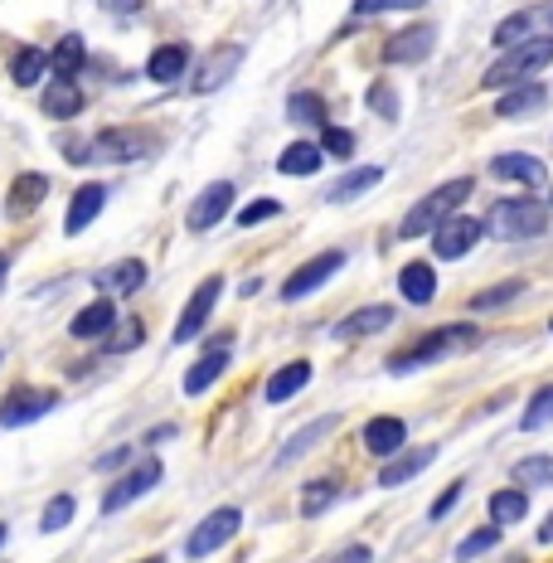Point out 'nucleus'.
<instances>
[{
    "mask_svg": "<svg viewBox=\"0 0 553 563\" xmlns=\"http://www.w3.org/2000/svg\"><path fill=\"white\" fill-rule=\"evenodd\" d=\"M471 190H476V180L471 175H456V180H442L438 190H428L418 199L413 209L403 214V224H398V233L403 239H422V233H438L452 214H462V205L471 199Z\"/></svg>",
    "mask_w": 553,
    "mask_h": 563,
    "instance_id": "nucleus-1",
    "label": "nucleus"
},
{
    "mask_svg": "<svg viewBox=\"0 0 553 563\" xmlns=\"http://www.w3.org/2000/svg\"><path fill=\"white\" fill-rule=\"evenodd\" d=\"M553 64V34H534V40L515 44V49H505L496 64L486 68V78H480V88L490 92H505V88H520V84H534V74H544Z\"/></svg>",
    "mask_w": 553,
    "mask_h": 563,
    "instance_id": "nucleus-2",
    "label": "nucleus"
},
{
    "mask_svg": "<svg viewBox=\"0 0 553 563\" xmlns=\"http://www.w3.org/2000/svg\"><path fill=\"white\" fill-rule=\"evenodd\" d=\"M471 345H480V331L476 325H442V331H428L418 340L413 350H403V355H394L388 360V369L394 374H413V369H428V365H442V360H456L462 350Z\"/></svg>",
    "mask_w": 553,
    "mask_h": 563,
    "instance_id": "nucleus-3",
    "label": "nucleus"
},
{
    "mask_svg": "<svg viewBox=\"0 0 553 563\" xmlns=\"http://www.w3.org/2000/svg\"><path fill=\"white\" fill-rule=\"evenodd\" d=\"M549 219H553V205L520 195V199H500V205L490 209L486 229L505 243H524V239H539V233L549 229Z\"/></svg>",
    "mask_w": 553,
    "mask_h": 563,
    "instance_id": "nucleus-4",
    "label": "nucleus"
},
{
    "mask_svg": "<svg viewBox=\"0 0 553 563\" xmlns=\"http://www.w3.org/2000/svg\"><path fill=\"white\" fill-rule=\"evenodd\" d=\"M161 141L141 126H108V132L92 136V156H102L108 166H132V161H146L156 156Z\"/></svg>",
    "mask_w": 553,
    "mask_h": 563,
    "instance_id": "nucleus-5",
    "label": "nucleus"
},
{
    "mask_svg": "<svg viewBox=\"0 0 553 563\" xmlns=\"http://www.w3.org/2000/svg\"><path fill=\"white\" fill-rule=\"evenodd\" d=\"M243 530V510L239 506H223V510H209L204 520L190 530V539H185V559H209L219 554L223 544H233V534Z\"/></svg>",
    "mask_w": 553,
    "mask_h": 563,
    "instance_id": "nucleus-6",
    "label": "nucleus"
},
{
    "mask_svg": "<svg viewBox=\"0 0 553 563\" xmlns=\"http://www.w3.org/2000/svg\"><path fill=\"white\" fill-rule=\"evenodd\" d=\"M161 476H166V466L156 462V456H146L141 466H132L126 476H117L108 490H102V515H117V510H126L132 500H141L146 490H156L161 486Z\"/></svg>",
    "mask_w": 553,
    "mask_h": 563,
    "instance_id": "nucleus-7",
    "label": "nucleus"
},
{
    "mask_svg": "<svg viewBox=\"0 0 553 563\" xmlns=\"http://www.w3.org/2000/svg\"><path fill=\"white\" fill-rule=\"evenodd\" d=\"M340 267H345V249H325V253H316L311 263H301L297 273L281 282V297H287V301L311 297V291H321L325 282H331V277L340 273Z\"/></svg>",
    "mask_w": 553,
    "mask_h": 563,
    "instance_id": "nucleus-8",
    "label": "nucleus"
},
{
    "mask_svg": "<svg viewBox=\"0 0 553 563\" xmlns=\"http://www.w3.org/2000/svg\"><path fill=\"white\" fill-rule=\"evenodd\" d=\"M480 233H486V224H480V219H471V214H452L438 233H432V253H438L442 263H456V257H466L471 249H476Z\"/></svg>",
    "mask_w": 553,
    "mask_h": 563,
    "instance_id": "nucleus-9",
    "label": "nucleus"
},
{
    "mask_svg": "<svg viewBox=\"0 0 553 563\" xmlns=\"http://www.w3.org/2000/svg\"><path fill=\"white\" fill-rule=\"evenodd\" d=\"M54 404H58V394H49V389H10L0 398V428H30V422H40Z\"/></svg>",
    "mask_w": 553,
    "mask_h": 563,
    "instance_id": "nucleus-10",
    "label": "nucleus"
},
{
    "mask_svg": "<svg viewBox=\"0 0 553 563\" xmlns=\"http://www.w3.org/2000/svg\"><path fill=\"white\" fill-rule=\"evenodd\" d=\"M219 291H223V277H204V282H199V287H195V297L185 301L180 321H175V331H170L175 345H185V340H195L199 331H204V321H209V311H214Z\"/></svg>",
    "mask_w": 553,
    "mask_h": 563,
    "instance_id": "nucleus-11",
    "label": "nucleus"
},
{
    "mask_svg": "<svg viewBox=\"0 0 553 563\" xmlns=\"http://www.w3.org/2000/svg\"><path fill=\"white\" fill-rule=\"evenodd\" d=\"M229 205H233V180H214V185H204L195 199H190V209H185V229L190 233H204V229H214L223 214H229Z\"/></svg>",
    "mask_w": 553,
    "mask_h": 563,
    "instance_id": "nucleus-12",
    "label": "nucleus"
},
{
    "mask_svg": "<svg viewBox=\"0 0 553 563\" xmlns=\"http://www.w3.org/2000/svg\"><path fill=\"white\" fill-rule=\"evenodd\" d=\"M229 350H233V335H219V340H209V345H204V355H199L195 365L185 369V394H190V398H195V394H204L209 384H214L219 374L229 369Z\"/></svg>",
    "mask_w": 553,
    "mask_h": 563,
    "instance_id": "nucleus-13",
    "label": "nucleus"
},
{
    "mask_svg": "<svg viewBox=\"0 0 553 563\" xmlns=\"http://www.w3.org/2000/svg\"><path fill=\"white\" fill-rule=\"evenodd\" d=\"M432 49H438V25H408L384 44V58L388 64H422Z\"/></svg>",
    "mask_w": 553,
    "mask_h": 563,
    "instance_id": "nucleus-14",
    "label": "nucleus"
},
{
    "mask_svg": "<svg viewBox=\"0 0 553 563\" xmlns=\"http://www.w3.org/2000/svg\"><path fill=\"white\" fill-rule=\"evenodd\" d=\"M102 205H108V185H102V180L78 185L74 199H68V214H64V233H68V239H74V233H84L92 219L102 214Z\"/></svg>",
    "mask_w": 553,
    "mask_h": 563,
    "instance_id": "nucleus-15",
    "label": "nucleus"
},
{
    "mask_svg": "<svg viewBox=\"0 0 553 563\" xmlns=\"http://www.w3.org/2000/svg\"><path fill=\"white\" fill-rule=\"evenodd\" d=\"M432 462H438V448H403L398 456H388V462L379 466V486H384V490L403 486V481H413V476L428 472Z\"/></svg>",
    "mask_w": 553,
    "mask_h": 563,
    "instance_id": "nucleus-16",
    "label": "nucleus"
},
{
    "mask_svg": "<svg viewBox=\"0 0 553 563\" xmlns=\"http://www.w3.org/2000/svg\"><path fill=\"white\" fill-rule=\"evenodd\" d=\"M490 175L496 180H515V185H544L549 180V170H544V161L539 156H529V151H500L496 161H490Z\"/></svg>",
    "mask_w": 553,
    "mask_h": 563,
    "instance_id": "nucleus-17",
    "label": "nucleus"
},
{
    "mask_svg": "<svg viewBox=\"0 0 553 563\" xmlns=\"http://www.w3.org/2000/svg\"><path fill=\"white\" fill-rule=\"evenodd\" d=\"M117 321H122V316H117V301L112 297H98V301H88V307L78 311L74 321H68V331H74L78 340H108L117 331Z\"/></svg>",
    "mask_w": 553,
    "mask_h": 563,
    "instance_id": "nucleus-18",
    "label": "nucleus"
},
{
    "mask_svg": "<svg viewBox=\"0 0 553 563\" xmlns=\"http://www.w3.org/2000/svg\"><path fill=\"white\" fill-rule=\"evenodd\" d=\"M364 448H369L374 456H384V462H388V456H398V452H403L408 448V422L403 418H369V422H364Z\"/></svg>",
    "mask_w": 553,
    "mask_h": 563,
    "instance_id": "nucleus-19",
    "label": "nucleus"
},
{
    "mask_svg": "<svg viewBox=\"0 0 553 563\" xmlns=\"http://www.w3.org/2000/svg\"><path fill=\"white\" fill-rule=\"evenodd\" d=\"M398 321V311L394 307H360V311H350L345 321L335 325V340H360V335H379V331H388V325Z\"/></svg>",
    "mask_w": 553,
    "mask_h": 563,
    "instance_id": "nucleus-20",
    "label": "nucleus"
},
{
    "mask_svg": "<svg viewBox=\"0 0 553 563\" xmlns=\"http://www.w3.org/2000/svg\"><path fill=\"white\" fill-rule=\"evenodd\" d=\"M141 282H146V263L141 257H122L108 273H98V291L102 297H132V291H141Z\"/></svg>",
    "mask_w": 553,
    "mask_h": 563,
    "instance_id": "nucleus-21",
    "label": "nucleus"
},
{
    "mask_svg": "<svg viewBox=\"0 0 553 563\" xmlns=\"http://www.w3.org/2000/svg\"><path fill=\"white\" fill-rule=\"evenodd\" d=\"M239 64H243V49H239V44H229V49L209 54V58H204V68L195 74V92H214V88H223L233 74H239Z\"/></svg>",
    "mask_w": 553,
    "mask_h": 563,
    "instance_id": "nucleus-22",
    "label": "nucleus"
},
{
    "mask_svg": "<svg viewBox=\"0 0 553 563\" xmlns=\"http://www.w3.org/2000/svg\"><path fill=\"white\" fill-rule=\"evenodd\" d=\"M311 360H291V365H281L273 379H267V389H263V398L267 404H287V398H297L306 384H311Z\"/></svg>",
    "mask_w": 553,
    "mask_h": 563,
    "instance_id": "nucleus-23",
    "label": "nucleus"
},
{
    "mask_svg": "<svg viewBox=\"0 0 553 563\" xmlns=\"http://www.w3.org/2000/svg\"><path fill=\"white\" fill-rule=\"evenodd\" d=\"M44 195H49V175H15V185H10V219H25L34 209L44 205Z\"/></svg>",
    "mask_w": 553,
    "mask_h": 563,
    "instance_id": "nucleus-24",
    "label": "nucleus"
},
{
    "mask_svg": "<svg viewBox=\"0 0 553 563\" xmlns=\"http://www.w3.org/2000/svg\"><path fill=\"white\" fill-rule=\"evenodd\" d=\"M185 68H190V49H185V44H161V49L146 58L151 84H175V78H185Z\"/></svg>",
    "mask_w": 553,
    "mask_h": 563,
    "instance_id": "nucleus-25",
    "label": "nucleus"
},
{
    "mask_svg": "<svg viewBox=\"0 0 553 563\" xmlns=\"http://www.w3.org/2000/svg\"><path fill=\"white\" fill-rule=\"evenodd\" d=\"M335 428H340V413H321L316 422H306V428L297 432V438H291L287 448L277 452V466H291V462H297V456H306V452L316 448V442L325 438V432H335Z\"/></svg>",
    "mask_w": 553,
    "mask_h": 563,
    "instance_id": "nucleus-26",
    "label": "nucleus"
},
{
    "mask_svg": "<svg viewBox=\"0 0 553 563\" xmlns=\"http://www.w3.org/2000/svg\"><path fill=\"white\" fill-rule=\"evenodd\" d=\"M398 291H403V301H413V307H428V301L438 297V273H432V263H408L403 273H398Z\"/></svg>",
    "mask_w": 553,
    "mask_h": 563,
    "instance_id": "nucleus-27",
    "label": "nucleus"
},
{
    "mask_svg": "<svg viewBox=\"0 0 553 563\" xmlns=\"http://www.w3.org/2000/svg\"><path fill=\"white\" fill-rule=\"evenodd\" d=\"M379 180H384V166H355V170L340 175L331 190H325V199H331V205H350V199H360L364 190H374Z\"/></svg>",
    "mask_w": 553,
    "mask_h": 563,
    "instance_id": "nucleus-28",
    "label": "nucleus"
},
{
    "mask_svg": "<svg viewBox=\"0 0 553 563\" xmlns=\"http://www.w3.org/2000/svg\"><path fill=\"white\" fill-rule=\"evenodd\" d=\"M335 500H340V481L335 476H311L297 496V510L306 515V520H316V515H325Z\"/></svg>",
    "mask_w": 553,
    "mask_h": 563,
    "instance_id": "nucleus-29",
    "label": "nucleus"
},
{
    "mask_svg": "<svg viewBox=\"0 0 553 563\" xmlns=\"http://www.w3.org/2000/svg\"><path fill=\"white\" fill-rule=\"evenodd\" d=\"M49 64H54V74L58 78H68L74 84L78 74H84V64H88V44H84V34H64V40L49 49Z\"/></svg>",
    "mask_w": 553,
    "mask_h": 563,
    "instance_id": "nucleus-30",
    "label": "nucleus"
},
{
    "mask_svg": "<svg viewBox=\"0 0 553 563\" xmlns=\"http://www.w3.org/2000/svg\"><path fill=\"white\" fill-rule=\"evenodd\" d=\"M544 102H549V88H539V84L505 88L496 98V117H524V112H539Z\"/></svg>",
    "mask_w": 553,
    "mask_h": 563,
    "instance_id": "nucleus-31",
    "label": "nucleus"
},
{
    "mask_svg": "<svg viewBox=\"0 0 553 563\" xmlns=\"http://www.w3.org/2000/svg\"><path fill=\"white\" fill-rule=\"evenodd\" d=\"M321 166H325V151L316 146V141H291V146L277 156L281 175H316Z\"/></svg>",
    "mask_w": 553,
    "mask_h": 563,
    "instance_id": "nucleus-32",
    "label": "nucleus"
},
{
    "mask_svg": "<svg viewBox=\"0 0 553 563\" xmlns=\"http://www.w3.org/2000/svg\"><path fill=\"white\" fill-rule=\"evenodd\" d=\"M490 525H520L524 515H529V496H524V486H505V490H496V496H490Z\"/></svg>",
    "mask_w": 553,
    "mask_h": 563,
    "instance_id": "nucleus-33",
    "label": "nucleus"
},
{
    "mask_svg": "<svg viewBox=\"0 0 553 563\" xmlns=\"http://www.w3.org/2000/svg\"><path fill=\"white\" fill-rule=\"evenodd\" d=\"M44 68H54L49 54L34 49V44H25V49L10 58V84H15V88H34V84L44 78Z\"/></svg>",
    "mask_w": 553,
    "mask_h": 563,
    "instance_id": "nucleus-34",
    "label": "nucleus"
},
{
    "mask_svg": "<svg viewBox=\"0 0 553 563\" xmlns=\"http://www.w3.org/2000/svg\"><path fill=\"white\" fill-rule=\"evenodd\" d=\"M44 112L54 117V122H68V117H78L84 112V92H78L68 78H58V84L44 92Z\"/></svg>",
    "mask_w": 553,
    "mask_h": 563,
    "instance_id": "nucleus-35",
    "label": "nucleus"
},
{
    "mask_svg": "<svg viewBox=\"0 0 553 563\" xmlns=\"http://www.w3.org/2000/svg\"><path fill=\"white\" fill-rule=\"evenodd\" d=\"M287 117L297 126H331V122H325V102L316 98V92H291V98H287Z\"/></svg>",
    "mask_w": 553,
    "mask_h": 563,
    "instance_id": "nucleus-36",
    "label": "nucleus"
},
{
    "mask_svg": "<svg viewBox=\"0 0 553 563\" xmlns=\"http://www.w3.org/2000/svg\"><path fill=\"white\" fill-rule=\"evenodd\" d=\"M553 422V384H544L534 398L524 404V413H520V432H539V428H549Z\"/></svg>",
    "mask_w": 553,
    "mask_h": 563,
    "instance_id": "nucleus-37",
    "label": "nucleus"
},
{
    "mask_svg": "<svg viewBox=\"0 0 553 563\" xmlns=\"http://www.w3.org/2000/svg\"><path fill=\"white\" fill-rule=\"evenodd\" d=\"M515 297H524V282H520V277H515V282H500V287L476 291V297H471V311H496V307H510Z\"/></svg>",
    "mask_w": 553,
    "mask_h": 563,
    "instance_id": "nucleus-38",
    "label": "nucleus"
},
{
    "mask_svg": "<svg viewBox=\"0 0 553 563\" xmlns=\"http://www.w3.org/2000/svg\"><path fill=\"white\" fill-rule=\"evenodd\" d=\"M74 515H78V500L64 490V496H54L49 506H44V515H40V530H44V534H58L64 525H74Z\"/></svg>",
    "mask_w": 553,
    "mask_h": 563,
    "instance_id": "nucleus-39",
    "label": "nucleus"
},
{
    "mask_svg": "<svg viewBox=\"0 0 553 563\" xmlns=\"http://www.w3.org/2000/svg\"><path fill=\"white\" fill-rule=\"evenodd\" d=\"M529 30H534V15H524V10H520V15H510V20H500V25H496V49L505 54V49H515V44L534 40Z\"/></svg>",
    "mask_w": 553,
    "mask_h": 563,
    "instance_id": "nucleus-40",
    "label": "nucleus"
},
{
    "mask_svg": "<svg viewBox=\"0 0 553 563\" xmlns=\"http://www.w3.org/2000/svg\"><path fill=\"white\" fill-rule=\"evenodd\" d=\"M515 486H549L553 481V456H524V462H515Z\"/></svg>",
    "mask_w": 553,
    "mask_h": 563,
    "instance_id": "nucleus-41",
    "label": "nucleus"
},
{
    "mask_svg": "<svg viewBox=\"0 0 553 563\" xmlns=\"http://www.w3.org/2000/svg\"><path fill=\"white\" fill-rule=\"evenodd\" d=\"M500 544V525H486V530H471L462 544H456V559L471 563V559H480V554H490V549Z\"/></svg>",
    "mask_w": 553,
    "mask_h": 563,
    "instance_id": "nucleus-42",
    "label": "nucleus"
},
{
    "mask_svg": "<svg viewBox=\"0 0 553 563\" xmlns=\"http://www.w3.org/2000/svg\"><path fill=\"white\" fill-rule=\"evenodd\" d=\"M428 0H355V15L374 20V15H394V10H422Z\"/></svg>",
    "mask_w": 553,
    "mask_h": 563,
    "instance_id": "nucleus-43",
    "label": "nucleus"
},
{
    "mask_svg": "<svg viewBox=\"0 0 553 563\" xmlns=\"http://www.w3.org/2000/svg\"><path fill=\"white\" fill-rule=\"evenodd\" d=\"M321 151L335 161H345V156H355V136H350L345 126H321Z\"/></svg>",
    "mask_w": 553,
    "mask_h": 563,
    "instance_id": "nucleus-44",
    "label": "nucleus"
},
{
    "mask_svg": "<svg viewBox=\"0 0 553 563\" xmlns=\"http://www.w3.org/2000/svg\"><path fill=\"white\" fill-rule=\"evenodd\" d=\"M281 214V199H253V205L248 209H239V224L243 229H253V224H263V219H277Z\"/></svg>",
    "mask_w": 553,
    "mask_h": 563,
    "instance_id": "nucleus-45",
    "label": "nucleus"
},
{
    "mask_svg": "<svg viewBox=\"0 0 553 563\" xmlns=\"http://www.w3.org/2000/svg\"><path fill=\"white\" fill-rule=\"evenodd\" d=\"M364 102H369V112L388 117V122H398V98H394V88H388V84H374L369 92H364Z\"/></svg>",
    "mask_w": 553,
    "mask_h": 563,
    "instance_id": "nucleus-46",
    "label": "nucleus"
},
{
    "mask_svg": "<svg viewBox=\"0 0 553 563\" xmlns=\"http://www.w3.org/2000/svg\"><path fill=\"white\" fill-rule=\"evenodd\" d=\"M136 340H141V321L126 316V321H117V335H108V355H122V350H132Z\"/></svg>",
    "mask_w": 553,
    "mask_h": 563,
    "instance_id": "nucleus-47",
    "label": "nucleus"
},
{
    "mask_svg": "<svg viewBox=\"0 0 553 563\" xmlns=\"http://www.w3.org/2000/svg\"><path fill=\"white\" fill-rule=\"evenodd\" d=\"M462 496H466V481H452V486H446V490H442V496H438V500H432L428 520H432V525H438V520H446V515H452V510H456V500H462Z\"/></svg>",
    "mask_w": 553,
    "mask_h": 563,
    "instance_id": "nucleus-48",
    "label": "nucleus"
},
{
    "mask_svg": "<svg viewBox=\"0 0 553 563\" xmlns=\"http://www.w3.org/2000/svg\"><path fill=\"white\" fill-rule=\"evenodd\" d=\"M325 563H374V554L364 544H350V549H340L335 559H325Z\"/></svg>",
    "mask_w": 553,
    "mask_h": 563,
    "instance_id": "nucleus-49",
    "label": "nucleus"
},
{
    "mask_svg": "<svg viewBox=\"0 0 553 563\" xmlns=\"http://www.w3.org/2000/svg\"><path fill=\"white\" fill-rule=\"evenodd\" d=\"M102 10H112V15H136L141 10V0H98Z\"/></svg>",
    "mask_w": 553,
    "mask_h": 563,
    "instance_id": "nucleus-50",
    "label": "nucleus"
},
{
    "mask_svg": "<svg viewBox=\"0 0 553 563\" xmlns=\"http://www.w3.org/2000/svg\"><path fill=\"white\" fill-rule=\"evenodd\" d=\"M175 438V428H156V432H146V448H161V442H170Z\"/></svg>",
    "mask_w": 553,
    "mask_h": 563,
    "instance_id": "nucleus-51",
    "label": "nucleus"
},
{
    "mask_svg": "<svg viewBox=\"0 0 553 563\" xmlns=\"http://www.w3.org/2000/svg\"><path fill=\"white\" fill-rule=\"evenodd\" d=\"M122 462H126V452H108L98 466H102V472H112V466H122Z\"/></svg>",
    "mask_w": 553,
    "mask_h": 563,
    "instance_id": "nucleus-52",
    "label": "nucleus"
},
{
    "mask_svg": "<svg viewBox=\"0 0 553 563\" xmlns=\"http://www.w3.org/2000/svg\"><path fill=\"white\" fill-rule=\"evenodd\" d=\"M539 544H553V515H549L544 525H539Z\"/></svg>",
    "mask_w": 553,
    "mask_h": 563,
    "instance_id": "nucleus-53",
    "label": "nucleus"
},
{
    "mask_svg": "<svg viewBox=\"0 0 553 563\" xmlns=\"http://www.w3.org/2000/svg\"><path fill=\"white\" fill-rule=\"evenodd\" d=\"M5 273H10V257L0 253V287H5Z\"/></svg>",
    "mask_w": 553,
    "mask_h": 563,
    "instance_id": "nucleus-54",
    "label": "nucleus"
},
{
    "mask_svg": "<svg viewBox=\"0 0 553 563\" xmlns=\"http://www.w3.org/2000/svg\"><path fill=\"white\" fill-rule=\"evenodd\" d=\"M141 563H166V559H141Z\"/></svg>",
    "mask_w": 553,
    "mask_h": 563,
    "instance_id": "nucleus-55",
    "label": "nucleus"
},
{
    "mask_svg": "<svg viewBox=\"0 0 553 563\" xmlns=\"http://www.w3.org/2000/svg\"><path fill=\"white\" fill-rule=\"evenodd\" d=\"M0 544H5V525H0Z\"/></svg>",
    "mask_w": 553,
    "mask_h": 563,
    "instance_id": "nucleus-56",
    "label": "nucleus"
},
{
    "mask_svg": "<svg viewBox=\"0 0 553 563\" xmlns=\"http://www.w3.org/2000/svg\"><path fill=\"white\" fill-rule=\"evenodd\" d=\"M549 30H553V10H549Z\"/></svg>",
    "mask_w": 553,
    "mask_h": 563,
    "instance_id": "nucleus-57",
    "label": "nucleus"
},
{
    "mask_svg": "<svg viewBox=\"0 0 553 563\" xmlns=\"http://www.w3.org/2000/svg\"><path fill=\"white\" fill-rule=\"evenodd\" d=\"M510 563H524V559H510Z\"/></svg>",
    "mask_w": 553,
    "mask_h": 563,
    "instance_id": "nucleus-58",
    "label": "nucleus"
},
{
    "mask_svg": "<svg viewBox=\"0 0 553 563\" xmlns=\"http://www.w3.org/2000/svg\"><path fill=\"white\" fill-rule=\"evenodd\" d=\"M549 205H553V190H549Z\"/></svg>",
    "mask_w": 553,
    "mask_h": 563,
    "instance_id": "nucleus-59",
    "label": "nucleus"
},
{
    "mask_svg": "<svg viewBox=\"0 0 553 563\" xmlns=\"http://www.w3.org/2000/svg\"><path fill=\"white\" fill-rule=\"evenodd\" d=\"M549 331H553V321H549Z\"/></svg>",
    "mask_w": 553,
    "mask_h": 563,
    "instance_id": "nucleus-60",
    "label": "nucleus"
}]
</instances>
